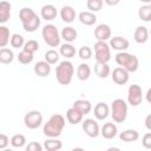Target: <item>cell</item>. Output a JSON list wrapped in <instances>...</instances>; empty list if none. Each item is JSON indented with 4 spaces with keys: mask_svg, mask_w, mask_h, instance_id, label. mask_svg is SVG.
Returning <instances> with one entry per match:
<instances>
[{
    "mask_svg": "<svg viewBox=\"0 0 151 151\" xmlns=\"http://www.w3.org/2000/svg\"><path fill=\"white\" fill-rule=\"evenodd\" d=\"M133 39L138 44H145L149 40V31H147V28L145 26H138L134 29Z\"/></svg>",
    "mask_w": 151,
    "mask_h": 151,
    "instance_id": "44dd1931",
    "label": "cell"
},
{
    "mask_svg": "<svg viewBox=\"0 0 151 151\" xmlns=\"http://www.w3.org/2000/svg\"><path fill=\"white\" fill-rule=\"evenodd\" d=\"M11 39V33H9V28L7 26L0 25V48H4L8 45Z\"/></svg>",
    "mask_w": 151,
    "mask_h": 151,
    "instance_id": "1f68e13d",
    "label": "cell"
},
{
    "mask_svg": "<svg viewBox=\"0 0 151 151\" xmlns=\"http://www.w3.org/2000/svg\"><path fill=\"white\" fill-rule=\"evenodd\" d=\"M40 14H41V18L45 19L46 21H51L53 19L57 18V8L54 5L52 4H47V5H44L41 7V11H40Z\"/></svg>",
    "mask_w": 151,
    "mask_h": 151,
    "instance_id": "2e32d148",
    "label": "cell"
},
{
    "mask_svg": "<svg viewBox=\"0 0 151 151\" xmlns=\"http://www.w3.org/2000/svg\"><path fill=\"white\" fill-rule=\"evenodd\" d=\"M38 50H39V42L37 40H34V39H31L28 41H25V44L22 46V51L28 52L31 54H34Z\"/></svg>",
    "mask_w": 151,
    "mask_h": 151,
    "instance_id": "e575fe53",
    "label": "cell"
},
{
    "mask_svg": "<svg viewBox=\"0 0 151 151\" xmlns=\"http://www.w3.org/2000/svg\"><path fill=\"white\" fill-rule=\"evenodd\" d=\"M105 4H107V5H110V6H114V5H118V4H119V0H114V1L105 0Z\"/></svg>",
    "mask_w": 151,
    "mask_h": 151,
    "instance_id": "f6af8a7d",
    "label": "cell"
},
{
    "mask_svg": "<svg viewBox=\"0 0 151 151\" xmlns=\"http://www.w3.org/2000/svg\"><path fill=\"white\" fill-rule=\"evenodd\" d=\"M42 147L46 151H60V149L63 147V143L57 138H48L44 142Z\"/></svg>",
    "mask_w": 151,
    "mask_h": 151,
    "instance_id": "484cf974",
    "label": "cell"
},
{
    "mask_svg": "<svg viewBox=\"0 0 151 151\" xmlns=\"http://www.w3.org/2000/svg\"><path fill=\"white\" fill-rule=\"evenodd\" d=\"M9 44H11V46L14 47V48H20V47L24 46V44H25V39H24V37H22L21 34H19V33H14V34L11 35Z\"/></svg>",
    "mask_w": 151,
    "mask_h": 151,
    "instance_id": "d590c367",
    "label": "cell"
},
{
    "mask_svg": "<svg viewBox=\"0 0 151 151\" xmlns=\"http://www.w3.org/2000/svg\"><path fill=\"white\" fill-rule=\"evenodd\" d=\"M111 78L113 80L114 84L117 85H125L129 79H130V73L127 71H125L123 67H116L112 73H111Z\"/></svg>",
    "mask_w": 151,
    "mask_h": 151,
    "instance_id": "8fae6325",
    "label": "cell"
},
{
    "mask_svg": "<svg viewBox=\"0 0 151 151\" xmlns=\"http://www.w3.org/2000/svg\"><path fill=\"white\" fill-rule=\"evenodd\" d=\"M92 54H93V51H92V48H91L90 46H81V47L79 48V51H78V55H79V58L83 59V60H88V59H91Z\"/></svg>",
    "mask_w": 151,
    "mask_h": 151,
    "instance_id": "ab89813d",
    "label": "cell"
},
{
    "mask_svg": "<svg viewBox=\"0 0 151 151\" xmlns=\"http://www.w3.org/2000/svg\"><path fill=\"white\" fill-rule=\"evenodd\" d=\"M11 11H12V5L8 1H0V25L9 20Z\"/></svg>",
    "mask_w": 151,
    "mask_h": 151,
    "instance_id": "7402d4cb",
    "label": "cell"
},
{
    "mask_svg": "<svg viewBox=\"0 0 151 151\" xmlns=\"http://www.w3.org/2000/svg\"><path fill=\"white\" fill-rule=\"evenodd\" d=\"M94 117L98 119V120H104L109 117V113H110V107L106 103H103V101H99L96 106H94Z\"/></svg>",
    "mask_w": 151,
    "mask_h": 151,
    "instance_id": "9a60e30c",
    "label": "cell"
},
{
    "mask_svg": "<svg viewBox=\"0 0 151 151\" xmlns=\"http://www.w3.org/2000/svg\"><path fill=\"white\" fill-rule=\"evenodd\" d=\"M142 144H143V146L145 147V149H151V132H147V133H145L144 136H143V138H142Z\"/></svg>",
    "mask_w": 151,
    "mask_h": 151,
    "instance_id": "b9f144b4",
    "label": "cell"
},
{
    "mask_svg": "<svg viewBox=\"0 0 151 151\" xmlns=\"http://www.w3.org/2000/svg\"><path fill=\"white\" fill-rule=\"evenodd\" d=\"M116 63L119 65V67H123L129 73H133L139 67V60L134 54L125 52H118L116 54Z\"/></svg>",
    "mask_w": 151,
    "mask_h": 151,
    "instance_id": "3957f363",
    "label": "cell"
},
{
    "mask_svg": "<svg viewBox=\"0 0 151 151\" xmlns=\"http://www.w3.org/2000/svg\"><path fill=\"white\" fill-rule=\"evenodd\" d=\"M59 54L63 55V57H65L66 60H67V59H71V58H73V57L76 55V47H74L72 44L65 42V44L60 45Z\"/></svg>",
    "mask_w": 151,
    "mask_h": 151,
    "instance_id": "4316f807",
    "label": "cell"
},
{
    "mask_svg": "<svg viewBox=\"0 0 151 151\" xmlns=\"http://www.w3.org/2000/svg\"><path fill=\"white\" fill-rule=\"evenodd\" d=\"M60 17H61V20L66 24H71L76 19V11L72 6H63L61 9H60Z\"/></svg>",
    "mask_w": 151,
    "mask_h": 151,
    "instance_id": "e0dca14e",
    "label": "cell"
},
{
    "mask_svg": "<svg viewBox=\"0 0 151 151\" xmlns=\"http://www.w3.org/2000/svg\"><path fill=\"white\" fill-rule=\"evenodd\" d=\"M150 123H151V114H147L145 118V126L149 131H151V124Z\"/></svg>",
    "mask_w": 151,
    "mask_h": 151,
    "instance_id": "ee69618b",
    "label": "cell"
},
{
    "mask_svg": "<svg viewBox=\"0 0 151 151\" xmlns=\"http://www.w3.org/2000/svg\"><path fill=\"white\" fill-rule=\"evenodd\" d=\"M111 35H112V31L107 24H99L94 29V37L97 38V41L106 42L107 40L111 39Z\"/></svg>",
    "mask_w": 151,
    "mask_h": 151,
    "instance_id": "30bf717a",
    "label": "cell"
},
{
    "mask_svg": "<svg viewBox=\"0 0 151 151\" xmlns=\"http://www.w3.org/2000/svg\"><path fill=\"white\" fill-rule=\"evenodd\" d=\"M77 37H78V32L72 26H65L60 34V38H63L67 44H72L77 39Z\"/></svg>",
    "mask_w": 151,
    "mask_h": 151,
    "instance_id": "ac0fdd59",
    "label": "cell"
},
{
    "mask_svg": "<svg viewBox=\"0 0 151 151\" xmlns=\"http://www.w3.org/2000/svg\"><path fill=\"white\" fill-rule=\"evenodd\" d=\"M83 130L91 138H97L100 134V127L98 123L92 118H87L83 122Z\"/></svg>",
    "mask_w": 151,
    "mask_h": 151,
    "instance_id": "9c48e42d",
    "label": "cell"
},
{
    "mask_svg": "<svg viewBox=\"0 0 151 151\" xmlns=\"http://www.w3.org/2000/svg\"><path fill=\"white\" fill-rule=\"evenodd\" d=\"M65 127V118L59 113H54L50 117L47 123L42 126V132L47 138H57L61 134Z\"/></svg>",
    "mask_w": 151,
    "mask_h": 151,
    "instance_id": "6da1fadb",
    "label": "cell"
},
{
    "mask_svg": "<svg viewBox=\"0 0 151 151\" xmlns=\"http://www.w3.org/2000/svg\"><path fill=\"white\" fill-rule=\"evenodd\" d=\"M150 93H151V90L149 88V90H147V93H146V97H147V101H150Z\"/></svg>",
    "mask_w": 151,
    "mask_h": 151,
    "instance_id": "c3c4849f",
    "label": "cell"
},
{
    "mask_svg": "<svg viewBox=\"0 0 151 151\" xmlns=\"http://www.w3.org/2000/svg\"><path fill=\"white\" fill-rule=\"evenodd\" d=\"M119 138H120V140L127 142V143H130V142H136V140H138V138H139V133H138L137 130L127 129V130H124L123 132H120Z\"/></svg>",
    "mask_w": 151,
    "mask_h": 151,
    "instance_id": "d4e9b609",
    "label": "cell"
},
{
    "mask_svg": "<svg viewBox=\"0 0 151 151\" xmlns=\"http://www.w3.org/2000/svg\"><path fill=\"white\" fill-rule=\"evenodd\" d=\"M143 101V91L142 87L137 84H132L127 88V104L131 106H138Z\"/></svg>",
    "mask_w": 151,
    "mask_h": 151,
    "instance_id": "ba28073f",
    "label": "cell"
},
{
    "mask_svg": "<svg viewBox=\"0 0 151 151\" xmlns=\"http://www.w3.org/2000/svg\"><path fill=\"white\" fill-rule=\"evenodd\" d=\"M74 74V66L70 60H63L55 68V77L60 85L71 84Z\"/></svg>",
    "mask_w": 151,
    "mask_h": 151,
    "instance_id": "7a4b0ae2",
    "label": "cell"
},
{
    "mask_svg": "<svg viewBox=\"0 0 151 151\" xmlns=\"http://www.w3.org/2000/svg\"><path fill=\"white\" fill-rule=\"evenodd\" d=\"M42 120H44V117L41 114L40 111L38 110H32V111H28L25 117H24V123H25V126L29 130H35L38 129L39 126H41L42 124Z\"/></svg>",
    "mask_w": 151,
    "mask_h": 151,
    "instance_id": "52a82bcc",
    "label": "cell"
},
{
    "mask_svg": "<svg viewBox=\"0 0 151 151\" xmlns=\"http://www.w3.org/2000/svg\"><path fill=\"white\" fill-rule=\"evenodd\" d=\"M14 60V53L11 48H7V47H4V48H0V63L1 64H11L12 61Z\"/></svg>",
    "mask_w": 151,
    "mask_h": 151,
    "instance_id": "f546056e",
    "label": "cell"
},
{
    "mask_svg": "<svg viewBox=\"0 0 151 151\" xmlns=\"http://www.w3.org/2000/svg\"><path fill=\"white\" fill-rule=\"evenodd\" d=\"M83 118H84V116H83L79 111H77L76 109H73V107H70V109L66 111V119H67V122H68L70 124H72V125L79 124V123L83 120Z\"/></svg>",
    "mask_w": 151,
    "mask_h": 151,
    "instance_id": "603a6c76",
    "label": "cell"
},
{
    "mask_svg": "<svg viewBox=\"0 0 151 151\" xmlns=\"http://www.w3.org/2000/svg\"><path fill=\"white\" fill-rule=\"evenodd\" d=\"M78 19L79 21L85 25V26H92L97 22V15L90 11H84V12H80L79 15H78Z\"/></svg>",
    "mask_w": 151,
    "mask_h": 151,
    "instance_id": "ffe728a7",
    "label": "cell"
},
{
    "mask_svg": "<svg viewBox=\"0 0 151 151\" xmlns=\"http://www.w3.org/2000/svg\"><path fill=\"white\" fill-rule=\"evenodd\" d=\"M138 17L143 21L149 22L151 20V6L150 5H143L138 9Z\"/></svg>",
    "mask_w": 151,
    "mask_h": 151,
    "instance_id": "d6a6232c",
    "label": "cell"
},
{
    "mask_svg": "<svg viewBox=\"0 0 151 151\" xmlns=\"http://www.w3.org/2000/svg\"><path fill=\"white\" fill-rule=\"evenodd\" d=\"M91 76V67L90 65H87L86 63H81L78 67H77V77L79 80H87Z\"/></svg>",
    "mask_w": 151,
    "mask_h": 151,
    "instance_id": "83f0119b",
    "label": "cell"
},
{
    "mask_svg": "<svg viewBox=\"0 0 151 151\" xmlns=\"http://www.w3.org/2000/svg\"><path fill=\"white\" fill-rule=\"evenodd\" d=\"M103 5H104L103 0H87L86 1V6L90 9V12H92V13L100 11Z\"/></svg>",
    "mask_w": 151,
    "mask_h": 151,
    "instance_id": "f35d334b",
    "label": "cell"
},
{
    "mask_svg": "<svg viewBox=\"0 0 151 151\" xmlns=\"http://www.w3.org/2000/svg\"><path fill=\"white\" fill-rule=\"evenodd\" d=\"M21 25H22V28H24L26 32H28V33L35 32V31L39 28V26H40V18H39L38 14H37L33 19H31L29 21H27V22H25V24H21Z\"/></svg>",
    "mask_w": 151,
    "mask_h": 151,
    "instance_id": "4dcf8cb0",
    "label": "cell"
},
{
    "mask_svg": "<svg viewBox=\"0 0 151 151\" xmlns=\"http://www.w3.org/2000/svg\"><path fill=\"white\" fill-rule=\"evenodd\" d=\"M2 151H14V150H12V149H7V147H6V149H4Z\"/></svg>",
    "mask_w": 151,
    "mask_h": 151,
    "instance_id": "681fc988",
    "label": "cell"
},
{
    "mask_svg": "<svg viewBox=\"0 0 151 151\" xmlns=\"http://www.w3.org/2000/svg\"><path fill=\"white\" fill-rule=\"evenodd\" d=\"M41 37L50 47H57L60 45V34L55 25L47 24L41 29Z\"/></svg>",
    "mask_w": 151,
    "mask_h": 151,
    "instance_id": "5b68a950",
    "label": "cell"
},
{
    "mask_svg": "<svg viewBox=\"0 0 151 151\" xmlns=\"http://www.w3.org/2000/svg\"><path fill=\"white\" fill-rule=\"evenodd\" d=\"M106 151H120V149H119V147H114V146H111V147H109Z\"/></svg>",
    "mask_w": 151,
    "mask_h": 151,
    "instance_id": "bcb514c9",
    "label": "cell"
},
{
    "mask_svg": "<svg viewBox=\"0 0 151 151\" xmlns=\"http://www.w3.org/2000/svg\"><path fill=\"white\" fill-rule=\"evenodd\" d=\"M118 132V127L114 123H105L101 127H100V134L105 138V139H112L117 136Z\"/></svg>",
    "mask_w": 151,
    "mask_h": 151,
    "instance_id": "4fadbf2b",
    "label": "cell"
},
{
    "mask_svg": "<svg viewBox=\"0 0 151 151\" xmlns=\"http://www.w3.org/2000/svg\"><path fill=\"white\" fill-rule=\"evenodd\" d=\"M94 58L97 63H109L111 59V48L107 42L97 41L94 44Z\"/></svg>",
    "mask_w": 151,
    "mask_h": 151,
    "instance_id": "8992f818",
    "label": "cell"
},
{
    "mask_svg": "<svg viewBox=\"0 0 151 151\" xmlns=\"http://www.w3.org/2000/svg\"><path fill=\"white\" fill-rule=\"evenodd\" d=\"M109 46H110V48H113L118 52H125L129 48L130 42L127 39L123 38L120 35H117V37H111Z\"/></svg>",
    "mask_w": 151,
    "mask_h": 151,
    "instance_id": "7c38bea8",
    "label": "cell"
},
{
    "mask_svg": "<svg viewBox=\"0 0 151 151\" xmlns=\"http://www.w3.org/2000/svg\"><path fill=\"white\" fill-rule=\"evenodd\" d=\"M8 144H9V138L5 133H0V150L6 149Z\"/></svg>",
    "mask_w": 151,
    "mask_h": 151,
    "instance_id": "7bdbcfd3",
    "label": "cell"
},
{
    "mask_svg": "<svg viewBox=\"0 0 151 151\" xmlns=\"http://www.w3.org/2000/svg\"><path fill=\"white\" fill-rule=\"evenodd\" d=\"M25 151H42V145L38 142H29L26 145Z\"/></svg>",
    "mask_w": 151,
    "mask_h": 151,
    "instance_id": "60d3db41",
    "label": "cell"
},
{
    "mask_svg": "<svg viewBox=\"0 0 151 151\" xmlns=\"http://www.w3.org/2000/svg\"><path fill=\"white\" fill-rule=\"evenodd\" d=\"M60 54H59V52H57L55 50H48V51H46V53H45V61L47 63V64H50V65H54V64H57L58 61H59V57Z\"/></svg>",
    "mask_w": 151,
    "mask_h": 151,
    "instance_id": "836d02e7",
    "label": "cell"
},
{
    "mask_svg": "<svg viewBox=\"0 0 151 151\" xmlns=\"http://www.w3.org/2000/svg\"><path fill=\"white\" fill-rule=\"evenodd\" d=\"M71 151H85V149H83V147H74Z\"/></svg>",
    "mask_w": 151,
    "mask_h": 151,
    "instance_id": "7dc6e473",
    "label": "cell"
},
{
    "mask_svg": "<svg viewBox=\"0 0 151 151\" xmlns=\"http://www.w3.org/2000/svg\"><path fill=\"white\" fill-rule=\"evenodd\" d=\"M111 117L116 123L125 122L127 117V103L124 99L117 98L111 103Z\"/></svg>",
    "mask_w": 151,
    "mask_h": 151,
    "instance_id": "277c9868",
    "label": "cell"
},
{
    "mask_svg": "<svg viewBox=\"0 0 151 151\" xmlns=\"http://www.w3.org/2000/svg\"><path fill=\"white\" fill-rule=\"evenodd\" d=\"M9 143H11L12 146H14V147H22V146L26 144V137H25L24 134H21V133H17V134H14V136L11 138Z\"/></svg>",
    "mask_w": 151,
    "mask_h": 151,
    "instance_id": "74e56055",
    "label": "cell"
},
{
    "mask_svg": "<svg viewBox=\"0 0 151 151\" xmlns=\"http://www.w3.org/2000/svg\"><path fill=\"white\" fill-rule=\"evenodd\" d=\"M94 72L96 74L101 78V79H105L110 76L111 73V68L109 66V64L106 63H96V66H94Z\"/></svg>",
    "mask_w": 151,
    "mask_h": 151,
    "instance_id": "cb8c5ba5",
    "label": "cell"
},
{
    "mask_svg": "<svg viewBox=\"0 0 151 151\" xmlns=\"http://www.w3.org/2000/svg\"><path fill=\"white\" fill-rule=\"evenodd\" d=\"M37 15V13L29 8V7H22L20 11H19V19L21 21V24H25L27 21H29L31 19H33L34 17Z\"/></svg>",
    "mask_w": 151,
    "mask_h": 151,
    "instance_id": "f1b7e54d",
    "label": "cell"
},
{
    "mask_svg": "<svg viewBox=\"0 0 151 151\" xmlns=\"http://www.w3.org/2000/svg\"><path fill=\"white\" fill-rule=\"evenodd\" d=\"M73 109H76L77 111H79L83 116L91 112L92 110V104L90 100H86V99H77L73 101V105H72Z\"/></svg>",
    "mask_w": 151,
    "mask_h": 151,
    "instance_id": "5bb4252c",
    "label": "cell"
},
{
    "mask_svg": "<svg viewBox=\"0 0 151 151\" xmlns=\"http://www.w3.org/2000/svg\"><path fill=\"white\" fill-rule=\"evenodd\" d=\"M33 71L37 76L44 78V77H47L50 73H51V65L47 64L45 60H41V61H38L34 67H33Z\"/></svg>",
    "mask_w": 151,
    "mask_h": 151,
    "instance_id": "d6986e66",
    "label": "cell"
},
{
    "mask_svg": "<svg viewBox=\"0 0 151 151\" xmlns=\"http://www.w3.org/2000/svg\"><path fill=\"white\" fill-rule=\"evenodd\" d=\"M17 58H18V61H19L20 64H22V65H28V64H31V63L33 61L34 54H31V53H28V52L21 51V52H19V54L17 55Z\"/></svg>",
    "mask_w": 151,
    "mask_h": 151,
    "instance_id": "8d00e7d4",
    "label": "cell"
}]
</instances>
